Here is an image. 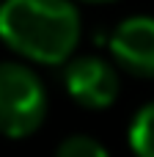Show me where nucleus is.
I'll use <instances>...</instances> for the list:
<instances>
[{"label":"nucleus","instance_id":"1","mask_svg":"<svg viewBox=\"0 0 154 157\" xmlns=\"http://www.w3.org/2000/svg\"><path fill=\"white\" fill-rule=\"evenodd\" d=\"M83 22L72 0H3L0 39L30 63L58 66L80 44Z\"/></svg>","mask_w":154,"mask_h":157},{"label":"nucleus","instance_id":"2","mask_svg":"<svg viewBox=\"0 0 154 157\" xmlns=\"http://www.w3.org/2000/svg\"><path fill=\"white\" fill-rule=\"evenodd\" d=\"M47 88L30 66L0 63V135L14 141L33 135L47 119Z\"/></svg>","mask_w":154,"mask_h":157},{"label":"nucleus","instance_id":"3","mask_svg":"<svg viewBox=\"0 0 154 157\" xmlns=\"http://www.w3.org/2000/svg\"><path fill=\"white\" fill-rule=\"evenodd\" d=\"M63 86L69 97L85 110H105L118 99L121 80L116 63L99 55H80L66 63Z\"/></svg>","mask_w":154,"mask_h":157},{"label":"nucleus","instance_id":"4","mask_svg":"<svg viewBox=\"0 0 154 157\" xmlns=\"http://www.w3.org/2000/svg\"><path fill=\"white\" fill-rule=\"evenodd\" d=\"M107 47L118 69L141 80H154V17H127L110 33Z\"/></svg>","mask_w":154,"mask_h":157},{"label":"nucleus","instance_id":"5","mask_svg":"<svg viewBox=\"0 0 154 157\" xmlns=\"http://www.w3.org/2000/svg\"><path fill=\"white\" fill-rule=\"evenodd\" d=\"M127 141L135 157H154V102H146L132 116Z\"/></svg>","mask_w":154,"mask_h":157},{"label":"nucleus","instance_id":"6","mask_svg":"<svg viewBox=\"0 0 154 157\" xmlns=\"http://www.w3.org/2000/svg\"><path fill=\"white\" fill-rule=\"evenodd\" d=\"M55 157H110V152L91 135H69L58 144Z\"/></svg>","mask_w":154,"mask_h":157},{"label":"nucleus","instance_id":"7","mask_svg":"<svg viewBox=\"0 0 154 157\" xmlns=\"http://www.w3.org/2000/svg\"><path fill=\"white\" fill-rule=\"evenodd\" d=\"M83 3H113V0H83Z\"/></svg>","mask_w":154,"mask_h":157},{"label":"nucleus","instance_id":"8","mask_svg":"<svg viewBox=\"0 0 154 157\" xmlns=\"http://www.w3.org/2000/svg\"><path fill=\"white\" fill-rule=\"evenodd\" d=\"M0 6H3V0H0Z\"/></svg>","mask_w":154,"mask_h":157}]
</instances>
